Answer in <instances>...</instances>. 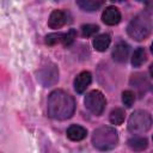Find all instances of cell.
I'll return each mask as SVG.
<instances>
[{"label":"cell","mask_w":153,"mask_h":153,"mask_svg":"<svg viewBox=\"0 0 153 153\" xmlns=\"http://www.w3.org/2000/svg\"><path fill=\"white\" fill-rule=\"evenodd\" d=\"M86 135H87V130L81 126L72 124L67 129V137L72 141H80V140L85 139Z\"/></svg>","instance_id":"11"},{"label":"cell","mask_w":153,"mask_h":153,"mask_svg":"<svg viewBox=\"0 0 153 153\" xmlns=\"http://www.w3.org/2000/svg\"><path fill=\"white\" fill-rule=\"evenodd\" d=\"M37 79L45 87L56 84L59 80V71L56 66L51 62H48L47 65L42 66L37 72Z\"/></svg>","instance_id":"6"},{"label":"cell","mask_w":153,"mask_h":153,"mask_svg":"<svg viewBox=\"0 0 153 153\" xmlns=\"http://www.w3.org/2000/svg\"><path fill=\"white\" fill-rule=\"evenodd\" d=\"M111 1H114V2H121V1H123V0H111Z\"/></svg>","instance_id":"22"},{"label":"cell","mask_w":153,"mask_h":153,"mask_svg":"<svg viewBox=\"0 0 153 153\" xmlns=\"http://www.w3.org/2000/svg\"><path fill=\"white\" fill-rule=\"evenodd\" d=\"M139 1H145V0H139Z\"/></svg>","instance_id":"24"},{"label":"cell","mask_w":153,"mask_h":153,"mask_svg":"<svg viewBox=\"0 0 153 153\" xmlns=\"http://www.w3.org/2000/svg\"><path fill=\"white\" fill-rule=\"evenodd\" d=\"M92 143L100 151H108L117 143V131L111 127H100L92 135Z\"/></svg>","instance_id":"3"},{"label":"cell","mask_w":153,"mask_h":153,"mask_svg":"<svg viewBox=\"0 0 153 153\" xmlns=\"http://www.w3.org/2000/svg\"><path fill=\"white\" fill-rule=\"evenodd\" d=\"M98 29L99 27L97 25H94V24H86V25L81 26V33L85 37H91L98 31Z\"/></svg>","instance_id":"19"},{"label":"cell","mask_w":153,"mask_h":153,"mask_svg":"<svg viewBox=\"0 0 153 153\" xmlns=\"http://www.w3.org/2000/svg\"><path fill=\"white\" fill-rule=\"evenodd\" d=\"M128 146L134 151H143L147 148L148 143H147V139L135 136L128 140Z\"/></svg>","instance_id":"14"},{"label":"cell","mask_w":153,"mask_h":153,"mask_svg":"<svg viewBox=\"0 0 153 153\" xmlns=\"http://www.w3.org/2000/svg\"><path fill=\"white\" fill-rule=\"evenodd\" d=\"M111 38L108 33H102L93 39V47L98 51H105L110 45Z\"/></svg>","instance_id":"12"},{"label":"cell","mask_w":153,"mask_h":153,"mask_svg":"<svg viewBox=\"0 0 153 153\" xmlns=\"http://www.w3.org/2000/svg\"><path fill=\"white\" fill-rule=\"evenodd\" d=\"M151 31H152V23L149 17L145 13H140L136 17H134L127 27L128 35L135 41L146 39L151 35Z\"/></svg>","instance_id":"2"},{"label":"cell","mask_w":153,"mask_h":153,"mask_svg":"<svg viewBox=\"0 0 153 153\" xmlns=\"http://www.w3.org/2000/svg\"><path fill=\"white\" fill-rule=\"evenodd\" d=\"M75 36H76V31L75 30H69L67 33H65V37H63V41H62V43H63V45H71L72 43H73V41H74V38H75Z\"/></svg>","instance_id":"20"},{"label":"cell","mask_w":153,"mask_h":153,"mask_svg":"<svg viewBox=\"0 0 153 153\" xmlns=\"http://www.w3.org/2000/svg\"><path fill=\"white\" fill-rule=\"evenodd\" d=\"M124 117H126V114H124V110L123 109H120V108H116L114 109L111 112H110V122L112 124H122L124 122Z\"/></svg>","instance_id":"16"},{"label":"cell","mask_w":153,"mask_h":153,"mask_svg":"<svg viewBox=\"0 0 153 153\" xmlns=\"http://www.w3.org/2000/svg\"><path fill=\"white\" fill-rule=\"evenodd\" d=\"M129 55V45L126 42H118L112 50V59L116 62H126Z\"/></svg>","instance_id":"10"},{"label":"cell","mask_w":153,"mask_h":153,"mask_svg":"<svg viewBox=\"0 0 153 153\" xmlns=\"http://www.w3.org/2000/svg\"><path fill=\"white\" fill-rule=\"evenodd\" d=\"M151 51H152V54H153V43H152V47H151Z\"/></svg>","instance_id":"23"},{"label":"cell","mask_w":153,"mask_h":153,"mask_svg":"<svg viewBox=\"0 0 153 153\" xmlns=\"http://www.w3.org/2000/svg\"><path fill=\"white\" fill-rule=\"evenodd\" d=\"M147 60V55H146V51L143 48H137L134 54H133V57H131V65L134 67H140L141 65H143Z\"/></svg>","instance_id":"15"},{"label":"cell","mask_w":153,"mask_h":153,"mask_svg":"<svg viewBox=\"0 0 153 153\" xmlns=\"http://www.w3.org/2000/svg\"><path fill=\"white\" fill-rule=\"evenodd\" d=\"M102 20L106 25H116L121 20V13L117 7L115 6H109L106 7L103 13H102Z\"/></svg>","instance_id":"7"},{"label":"cell","mask_w":153,"mask_h":153,"mask_svg":"<svg viewBox=\"0 0 153 153\" xmlns=\"http://www.w3.org/2000/svg\"><path fill=\"white\" fill-rule=\"evenodd\" d=\"M63 37H65V33H62V32H54V33L47 35L44 42L48 45H55V44L62 42L63 41Z\"/></svg>","instance_id":"17"},{"label":"cell","mask_w":153,"mask_h":153,"mask_svg":"<svg viewBox=\"0 0 153 153\" xmlns=\"http://www.w3.org/2000/svg\"><path fill=\"white\" fill-rule=\"evenodd\" d=\"M104 0H76V4L84 11H96L103 5Z\"/></svg>","instance_id":"13"},{"label":"cell","mask_w":153,"mask_h":153,"mask_svg":"<svg viewBox=\"0 0 153 153\" xmlns=\"http://www.w3.org/2000/svg\"><path fill=\"white\" fill-rule=\"evenodd\" d=\"M152 126V117L145 110L134 111L128 120V130L134 134L147 131Z\"/></svg>","instance_id":"4"},{"label":"cell","mask_w":153,"mask_h":153,"mask_svg":"<svg viewBox=\"0 0 153 153\" xmlns=\"http://www.w3.org/2000/svg\"><path fill=\"white\" fill-rule=\"evenodd\" d=\"M149 73H151L152 78H153V63H152V65H151V67H149Z\"/></svg>","instance_id":"21"},{"label":"cell","mask_w":153,"mask_h":153,"mask_svg":"<svg viewBox=\"0 0 153 153\" xmlns=\"http://www.w3.org/2000/svg\"><path fill=\"white\" fill-rule=\"evenodd\" d=\"M105 105H106L105 97L98 90H93V91L88 92L86 94V97H85V106H86V109L90 112H92L93 115H96V116H99L104 111Z\"/></svg>","instance_id":"5"},{"label":"cell","mask_w":153,"mask_h":153,"mask_svg":"<svg viewBox=\"0 0 153 153\" xmlns=\"http://www.w3.org/2000/svg\"><path fill=\"white\" fill-rule=\"evenodd\" d=\"M91 80H92V76H91L90 72L84 71V72L79 73L76 75V78L74 79V88H75V91L78 93H82L88 87V85L91 84Z\"/></svg>","instance_id":"9"},{"label":"cell","mask_w":153,"mask_h":153,"mask_svg":"<svg viewBox=\"0 0 153 153\" xmlns=\"http://www.w3.org/2000/svg\"><path fill=\"white\" fill-rule=\"evenodd\" d=\"M122 102L127 108H130L135 102V93L133 91H129V90L124 91L122 93Z\"/></svg>","instance_id":"18"},{"label":"cell","mask_w":153,"mask_h":153,"mask_svg":"<svg viewBox=\"0 0 153 153\" xmlns=\"http://www.w3.org/2000/svg\"><path fill=\"white\" fill-rule=\"evenodd\" d=\"M67 22V14L66 12L61 11V10H55L50 13L49 20H48V25L51 29H60Z\"/></svg>","instance_id":"8"},{"label":"cell","mask_w":153,"mask_h":153,"mask_svg":"<svg viewBox=\"0 0 153 153\" xmlns=\"http://www.w3.org/2000/svg\"><path fill=\"white\" fill-rule=\"evenodd\" d=\"M75 110V102L63 90H55L48 97V115L54 120L71 118Z\"/></svg>","instance_id":"1"}]
</instances>
